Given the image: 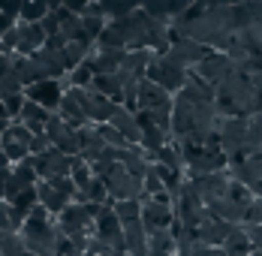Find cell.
I'll return each instance as SVG.
<instances>
[{
    "mask_svg": "<svg viewBox=\"0 0 262 256\" xmlns=\"http://www.w3.org/2000/svg\"><path fill=\"white\" fill-rule=\"evenodd\" d=\"M70 81H73V88H81V91L91 88V84H94V63L84 60L81 67H76V70L70 73Z\"/></svg>",
    "mask_w": 262,
    "mask_h": 256,
    "instance_id": "44dd1931",
    "label": "cell"
},
{
    "mask_svg": "<svg viewBox=\"0 0 262 256\" xmlns=\"http://www.w3.org/2000/svg\"><path fill=\"white\" fill-rule=\"evenodd\" d=\"M21 226H25V217L9 202L0 199V238L3 235H12V232H21Z\"/></svg>",
    "mask_w": 262,
    "mask_h": 256,
    "instance_id": "2e32d148",
    "label": "cell"
},
{
    "mask_svg": "<svg viewBox=\"0 0 262 256\" xmlns=\"http://www.w3.org/2000/svg\"><path fill=\"white\" fill-rule=\"evenodd\" d=\"M108 124L118 130L130 145H142V124H139V118H136L133 112H127L124 105H118V109H115V115H112V121H108Z\"/></svg>",
    "mask_w": 262,
    "mask_h": 256,
    "instance_id": "7c38bea8",
    "label": "cell"
},
{
    "mask_svg": "<svg viewBox=\"0 0 262 256\" xmlns=\"http://www.w3.org/2000/svg\"><path fill=\"white\" fill-rule=\"evenodd\" d=\"M97 130H100V136H103V142L108 145V148H127V145H130V142H127V139H124L115 127H112V124H100Z\"/></svg>",
    "mask_w": 262,
    "mask_h": 256,
    "instance_id": "7402d4cb",
    "label": "cell"
},
{
    "mask_svg": "<svg viewBox=\"0 0 262 256\" xmlns=\"http://www.w3.org/2000/svg\"><path fill=\"white\" fill-rule=\"evenodd\" d=\"M250 256H262V250H253V253H250Z\"/></svg>",
    "mask_w": 262,
    "mask_h": 256,
    "instance_id": "83f0119b",
    "label": "cell"
},
{
    "mask_svg": "<svg viewBox=\"0 0 262 256\" xmlns=\"http://www.w3.org/2000/svg\"><path fill=\"white\" fill-rule=\"evenodd\" d=\"M94 235L100 241H105L112 250H124V226H121V220H118V214H115L112 205H103L97 211V217H94Z\"/></svg>",
    "mask_w": 262,
    "mask_h": 256,
    "instance_id": "277c9868",
    "label": "cell"
},
{
    "mask_svg": "<svg viewBox=\"0 0 262 256\" xmlns=\"http://www.w3.org/2000/svg\"><path fill=\"white\" fill-rule=\"evenodd\" d=\"M52 12V6L49 3H42V0H33V3H21V12H18V22H25V25H42V18Z\"/></svg>",
    "mask_w": 262,
    "mask_h": 256,
    "instance_id": "ac0fdd59",
    "label": "cell"
},
{
    "mask_svg": "<svg viewBox=\"0 0 262 256\" xmlns=\"http://www.w3.org/2000/svg\"><path fill=\"white\" fill-rule=\"evenodd\" d=\"M112 208H115V214H118V220H121V226H124V229L142 220V202H139V199H127V202H112Z\"/></svg>",
    "mask_w": 262,
    "mask_h": 256,
    "instance_id": "e0dca14e",
    "label": "cell"
},
{
    "mask_svg": "<svg viewBox=\"0 0 262 256\" xmlns=\"http://www.w3.org/2000/svg\"><path fill=\"white\" fill-rule=\"evenodd\" d=\"M30 139H33V133L21 121H12V127L0 136V145H3V154L9 160V166H18L30 157Z\"/></svg>",
    "mask_w": 262,
    "mask_h": 256,
    "instance_id": "3957f363",
    "label": "cell"
},
{
    "mask_svg": "<svg viewBox=\"0 0 262 256\" xmlns=\"http://www.w3.org/2000/svg\"><path fill=\"white\" fill-rule=\"evenodd\" d=\"M105 184V193H108V199L112 202H127V199H139V202H148V196H145V184L142 178H133L130 172L118 163L115 169H112V175L103 181Z\"/></svg>",
    "mask_w": 262,
    "mask_h": 256,
    "instance_id": "7a4b0ae2",
    "label": "cell"
},
{
    "mask_svg": "<svg viewBox=\"0 0 262 256\" xmlns=\"http://www.w3.org/2000/svg\"><path fill=\"white\" fill-rule=\"evenodd\" d=\"M21 238H25L30 256H60V247L67 241V235L57 229L54 217L52 220H25Z\"/></svg>",
    "mask_w": 262,
    "mask_h": 256,
    "instance_id": "6da1fadb",
    "label": "cell"
},
{
    "mask_svg": "<svg viewBox=\"0 0 262 256\" xmlns=\"http://www.w3.org/2000/svg\"><path fill=\"white\" fill-rule=\"evenodd\" d=\"M172 105H175V97L169 91H163L151 78L139 81V112H163V109H172Z\"/></svg>",
    "mask_w": 262,
    "mask_h": 256,
    "instance_id": "ba28073f",
    "label": "cell"
},
{
    "mask_svg": "<svg viewBox=\"0 0 262 256\" xmlns=\"http://www.w3.org/2000/svg\"><path fill=\"white\" fill-rule=\"evenodd\" d=\"M46 30L42 25H25V22H18V49L15 54H21V57H30L33 51H39L46 46Z\"/></svg>",
    "mask_w": 262,
    "mask_h": 256,
    "instance_id": "4fadbf2b",
    "label": "cell"
},
{
    "mask_svg": "<svg viewBox=\"0 0 262 256\" xmlns=\"http://www.w3.org/2000/svg\"><path fill=\"white\" fill-rule=\"evenodd\" d=\"M36 184H39V178H36V169H33V157H27L25 163L12 166V175H9L6 184H3V202L12 205L25 190L36 187Z\"/></svg>",
    "mask_w": 262,
    "mask_h": 256,
    "instance_id": "8992f818",
    "label": "cell"
},
{
    "mask_svg": "<svg viewBox=\"0 0 262 256\" xmlns=\"http://www.w3.org/2000/svg\"><path fill=\"white\" fill-rule=\"evenodd\" d=\"M0 121H9V115H6V105H3V100H0Z\"/></svg>",
    "mask_w": 262,
    "mask_h": 256,
    "instance_id": "484cf974",
    "label": "cell"
},
{
    "mask_svg": "<svg viewBox=\"0 0 262 256\" xmlns=\"http://www.w3.org/2000/svg\"><path fill=\"white\" fill-rule=\"evenodd\" d=\"M27 220H52V214H49L42 205H33V208H30V214H27Z\"/></svg>",
    "mask_w": 262,
    "mask_h": 256,
    "instance_id": "d4e9b609",
    "label": "cell"
},
{
    "mask_svg": "<svg viewBox=\"0 0 262 256\" xmlns=\"http://www.w3.org/2000/svg\"><path fill=\"white\" fill-rule=\"evenodd\" d=\"M25 97L54 115V112H57V105H60V100H63V88H60L57 81H39V84L25 88Z\"/></svg>",
    "mask_w": 262,
    "mask_h": 256,
    "instance_id": "30bf717a",
    "label": "cell"
},
{
    "mask_svg": "<svg viewBox=\"0 0 262 256\" xmlns=\"http://www.w3.org/2000/svg\"><path fill=\"white\" fill-rule=\"evenodd\" d=\"M70 178H73V184H76L79 190H84V187L94 181V172H91V166H88L81 157H73V172H70Z\"/></svg>",
    "mask_w": 262,
    "mask_h": 256,
    "instance_id": "ffe728a7",
    "label": "cell"
},
{
    "mask_svg": "<svg viewBox=\"0 0 262 256\" xmlns=\"http://www.w3.org/2000/svg\"><path fill=\"white\" fill-rule=\"evenodd\" d=\"M0 166H9V160H6V154H3V145H0Z\"/></svg>",
    "mask_w": 262,
    "mask_h": 256,
    "instance_id": "4316f807",
    "label": "cell"
},
{
    "mask_svg": "<svg viewBox=\"0 0 262 256\" xmlns=\"http://www.w3.org/2000/svg\"><path fill=\"white\" fill-rule=\"evenodd\" d=\"M0 256H30L21 232H12V235H3L0 238Z\"/></svg>",
    "mask_w": 262,
    "mask_h": 256,
    "instance_id": "d6986e66",
    "label": "cell"
},
{
    "mask_svg": "<svg viewBox=\"0 0 262 256\" xmlns=\"http://www.w3.org/2000/svg\"><path fill=\"white\" fill-rule=\"evenodd\" d=\"M175 223V208L172 205H163V202H142V226L145 232H157V229H172Z\"/></svg>",
    "mask_w": 262,
    "mask_h": 256,
    "instance_id": "9c48e42d",
    "label": "cell"
},
{
    "mask_svg": "<svg viewBox=\"0 0 262 256\" xmlns=\"http://www.w3.org/2000/svg\"><path fill=\"white\" fill-rule=\"evenodd\" d=\"M124 250L127 256H148V232L142 226V220L124 229Z\"/></svg>",
    "mask_w": 262,
    "mask_h": 256,
    "instance_id": "9a60e30c",
    "label": "cell"
},
{
    "mask_svg": "<svg viewBox=\"0 0 262 256\" xmlns=\"http://www.w3.org/2000/svg\"><path fill=\"white\" fill-rule=\"evenodd\" d=\"M25 102H27L25 94H15V97H6V100H3L9 121H18V118H21V109H25Z\"/></svg>",
    "mask_w": 262,
    "mask_h": 256,
    "instance_id": "603a6c76",
    "label": "cell"
},
{
    "mask_svg": "<svg viewBox=\"0 0 262 256\" xmlns=\"http://www.w3.org/2000/svg\"><path fill=\"white\" fill-rule=\"evenodd\" d=\"M46 136L52 139V145L67 157H79V130H73L57 112L52 115V121L46 124Z\"/></svg>",
    "mask_w": 262,
    "mask_h": 256,
    "instance_id": "52a82bcc",
    "label": "cell"
},
{
    "mask_svg": "<svg viewBox=\"0 0 262 256\" xmlns=\"http://www.w3.org/2000/svg\"><path fill=\"white\" fill-rule=\"evenodd\" d=\"M21 124H25L33 136H39V133H46V124L52 121V112H46L42 105H36V102H25V109H21V118H18Z\"/></svg>",
    "mask_w": 262,
    "mask_h": 256,
    "instance_id": "5bb4252c",
    "label": "cell"
},
{
    "mask_svg": "<svg viewBox=\"0 0 262 256\" xmlns=\"http://www.w3.org/2000/svg\"><path fill=\"white\" fill-rule=\"evenodd\" d=\"M33 169H36V178L39 181L70 178V172H73V157H67V154H60L57 148H52V151L33 157Z\"/></svg>",
    "mask_w": 262,
    "mask_h": 256,
    "instance_id": "5b68a950",
    "label": "cell"
},
{
    "mask_svg": "<svg viewBox=\"0 0 262 256\" xmlns=\"http://www.w3.org/2000/svg\"><path fill=\"white\" fill-rule=\"evenodd\" d=\"M105 151V142L103 136H100V130L97 127H84L79 130V157L88 163V166H94Z\"/></svg>",
    "mask_w": 262,
    "mask_h": 256,
    "instance_id": "8fae6325",
    "label": "cell"
},
{
    "mask_svg": "<svg viewBox=\"0 0 262 256\" xmlns=\"http://www.w3.org/2000/svg\"><path fill=\"white\" fill-rule=\"evenodd\" d=\"M54 145H52V139L46 136V133H39V136H33L30 139V157H39V154H46V151H52Z\"/></svg>",
    "mask_w": 262,
    "mask_h": 256,
    "instance_id": "cb8c5ba5",
    "label": "cell"
}]
</instances>
